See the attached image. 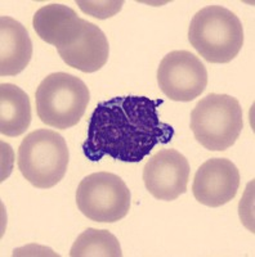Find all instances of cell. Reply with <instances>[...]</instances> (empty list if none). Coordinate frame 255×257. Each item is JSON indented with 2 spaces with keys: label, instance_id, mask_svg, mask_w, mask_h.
I'll use <instances>...</instances> for the list:
<instances>
[{
  "label": "cell",
  "instance_id": "1",
  "mask_svg": "<svg viewBox=\"0 0 255 257\" xmlns=\"http://www.w3.org/2000/svg\"><path fill=\"white\" fill-rule=\"evenodd\" d=\"M162 99L147 96H116L101 102L88 125L82 152L92 162L105 156L121 162H141L157 144H167L174 127L162 122L157 108Z\"/></svg>",
  "mask_w": 255,
  "mask_h": 257
},
{
  "label": "cell",
  "instance_id": "2",
  "mask_svg": "<svg viewBox=\"0 0 255 257\" xmlns=\"http://www.w3.org/2000/svg\"><path fill=\"white\" fill-rule=\"evenodd\" d=\"M188 40L209 63H228L243 45V27L237 16L222 6H209L194 16Z\"/></svg>",
  "mask_w": 255,
  "mask_h": 257
},
{
  "label": "cell",
  "instance_id": "3",
  "mask_svg": "<svg viewBox=\"0 0 255 257\" xmlns=\"http://www.w3.org/2000/svg\"><path fill=\"white\" fill-rule=\"evenodd\" d=\"M36 112L41 122L66 130L77 125L91 100L88 86L66 72L50 73L36 89Z\"/></svg>",
  "mask_w": 255,
  "mask_h": 257
},
{
  "label": "cell",
  "instance_id": "4",
  "mask_svg": "<svg viewBox=\"0 0 255 257\" xmlns=\"http://www.w3.org/2000/svg\"><path fill=\"white\" fill-rule=\"evenodd\" d=\"M67 144L58 133L39 128L30 133L18 148L21 174L39 189H49L63 179L68 167Z\"/></svg>",
  "mask_w": 255,
  "mask_h": 257
},
{
  "label": "cell",
  "instance_id": "5",
  "mask_svg": "<svg viewBox=\"0 0 255 257\" xmlns=\"http://www.w3.org/2000/svg\"><path fill=\"white\" fill-rule=\"evenodd\" d=\"M242 127L240 102L227 94H209L191 112L195 139L209 151L228 149L236 143Z\"/></svg>",
  "mask_w": 255,
  "mask_h": 257
},
{
  "label": "cell",
  "instance_id": "6",
  "mask_svg": "<svg viewBox=\"0 0 255 257\" xmlns=\"http://www.w3.org/2000/svg\"><path fill=\"white\" fill-rule=\"evenodd\" d=\"M130 198L125 181L105 171L82 179L75 196L80 212L96 222H116L124 219L130 210Z\"/></svg>",
  "mask_w": 255,
  "mask_h": 257
},
{
  "label": "cell",
  "instance_id": "7",
  "mask_svg": "<svg viewBox=\"0 0 255 257\" xmlns=\"http://www.w3.org/2000/svg\"><path fill=\"white\" fill-rule=\"evenodd\" d=\"M157 82L170 100L191 102L206 89L208 71L194 53L173 50L158 64Z\"/></svg>",
  "mask_w": 255,
  "mask_h": 257
},
{
  "label": "cell",
  "instance_id": "8",
  "mask_svg": "<svg viewBox=\"0 0 255 257\" xmlns=\"http://www.w3.org/2000/svg\"><path fill=\"white\" fill-rule=\"evenodd\" d=\"M190 162L176 149H161L143 169L144 187L160 201H174L187 192Z\"/></svg>",
  "mask_w": 255,
  "mask_h": 257
},
{
  "label": "cell",
  "instance_id": "9",
  "mask_svg": "<svg viewBox=\"0 0 255 257\" xmlns=\"http://www.w3.org/2000/svg\"><path fill=\"white\" fill-rule=\"evenodd\" d=\"M240 188V173L227 158H210L195 174L192 193L208 207H220L235 198Z\"/></svg>",
  "mask_w": 255,
  "mask_h": 257
},
{
  "label": "cell",
  "instance_id": "10",
  "mask_svg": "<svg viewBox=\"0 0 255 257\" xmlns=\"http://www.w3.org/2000/svg\"><path fill=\"white\" fill-rule=\"evenodd\" d=\"M88 21L82 20L72 8L63 4H48L38 9L33 26L39 38L59 48L72 45L82 35Z\"/></svg>",
  "mask_w": 255,
  "mask_h": 257
},
{
  "label": "cell",
  "instance_id": "11",
  "mask_svg": "<svg viewBox=\"0 0 255 257\" xmlns=\"http://www.w3.org/2000/svg\"><path fill=\"white\" fill-rule=\"evenodd\" d=\"M67 66L85 73L97 72L107 63L109 41L97 25L88 22L82 35L72 45L57 49Z\"/></svg>",
  "mask_w": 255,
  "mask_h": 257
},
{
  "label": "cell",
  "instance_id": "12",
  "mask_svg": "<svg viewBox=\"0 0 255 257\" xmlns=\"http://www.w3.org/2000/svg\"><path fill=\"white\" fill-rule=\"evenodd\" d=\"M33 57V41L29 31L18 21L0 18V75L16 76L29 66Z\"/></svg>",
  "mask_w": 255,
  "mask_h": 257
},
{
  "label": "cell",
  "instance_id": "13",
  "mask_svg": "<svg viewBox=\"0 0 255 257\" xmlns=\"http://www.w3.org/2000/svg\"><path fill=\"white\" fill-rule=\"evenodd\" d=\"M31 118L29 95L17 85H0V133L6 137H20L29 128Z\"/></svg>",
  "mask_w": 255,
  "mask_h": 257
},
{
  "label": "cell",
  "instance_id": "14",
  "mask_svg": "<svg viewBox=\"0 0 255 257\" xmlns=\"http://www.w3.org/2000/svg\"><path fill=\"white\" fill-rule=\"evenodd\" d=\"M71 257H121L120 242L109 230L89 228L73 242Z\"/></svg>",
  "mask_w": 255,
  "mask_h": 257
},
{
  "label": "cell",
  "instance_id": "15",
  "mask_svg": "<svg viewBox=\"0 0 255 257\" xmlns=\"http://www.w3.org/2000/svg\"><path fill=\"white\" fill-rule=\"evenodd\" d=\"M76 4L87 15L98 18V20H106V18L112 17L118 12H120L124 2H118V0H114V2H81V0H77Z\"/></svg>",
  "mask_w": 255,
  "mask_h": 257
}]
</instances>
